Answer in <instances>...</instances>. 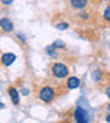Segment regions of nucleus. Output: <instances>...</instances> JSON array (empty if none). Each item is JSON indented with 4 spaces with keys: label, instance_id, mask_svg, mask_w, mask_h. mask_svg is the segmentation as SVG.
<instances>
[{
    "label": "nucleus",
    "instance_id": "1a4fd4ad",
    "mask_svg": "<svg viewBox=\"0 0 110 123\" xmlns=\"http://www.w3.org/2000/svg\"><path fill=\"white\" fill-rule=\"evenodd\" d=\"M102 71H99V70H96V71H94L92 73V79L95 81V82H98V81H101L102 79Z\"/></svg>",
    "mask_w": 110,
    "mask_h": 123
},
{
    "label": "nucleus",
    "instance_id": "6e6552de",
    "mask_svg": "<svg viewBox=\"0 0 110 123\" xmlns=\"http://www.w3.org/2000/svg\"><path fill=\"white\" fill-rule=\"evenodd\" d=\"M8 94H10V97L13 98L14 104H18V103H19V94H18V92H17L15 88H10L8 89Z\"/></svg>",
    "mask_w": 110,
    "mask_h": 123
},
{
    "label": "nucleus",
    "instance_id": "7ed1b4c3",
    "mask_svg": "<svg viewBox=\"0 0 110 123\" xmlns=\"http://www.w3.org/2000/svg\"><path fill=\"white\" fill-rule=\"evenodd\" d=\"M74 118H76V122H77V123H88L87 115H85V112L83 111V108H80V107H77V108H76Z\"/></svg>",
    "mask_w": 110,
    "mask_h": 123
},
{
    "label": "nucleus",
    "instance_id": "dca6fc26",
    "mask_svg": "<svg viewBox=\"0 0 110 123\" xmlns=\"http://www.w3.org/2000/svg\"><path fill=\"white\" fill-rule=\"evenodd\" d=\"M106 120H107V122L110 123V115H109V116H107V118H106Z\"/></svg>",
    "mask_w": 110,
    "mask_h": 123
},
{
    "label": "nucleus",
    "instance_id": "2eb2a0df",
    "mask_svg": "<svg viewBox=\"0 0 110 123\" xmlns=\"http://www.w3.org/2000/svg\"><path fill=\"white\" fill-rule=\"evenodd\" d=\"M106 96H107V97L110 98V85L107 86V88H106Z\"/></svg>",
    "mask_w": 110,
    "mask_h": 123
},
{
    "label": "nucleus",
    "instance_id": "9d476101",
    "mask_svg": "<svg viewBox=\"0 0 110 123\" xmlns=\"http://www.w3.org/2000/svg\"><path fill=\"white\" fill-rule=\"evenodd\" d=\"M103 18H105L107 22H110V6L109 7H106L105 12H103Z\"/></svg>",
    "mask_w": 110,
    "mask_h": 123
},
{
    "label": "nucleus",
    "instance_id": "f8f14e48",
    "mask_svg": "<svg viewBox=\"0 0 110 123\" xmlns=\"http://www.w3.org/2000/svg\"><path fill=\"white\" fill-rule=\"evenodd\" d=\"M52 47H54V48H55V47H58V48H63L65 45H63V43H62V41H55Z\"/></svg>",
    "mask_w": 110,
    "mask_h": 123
},
{
    "label": "nucleus",
    "instance_id": "ddd939ff",
    "mask_svg": "<svg viewBox=\"0 0 110 123\" xmlns=\"http://www.w3.org/2000/svg\"><path fill=\"white\" fill-rule=\"evenodd\" d=\"M47 53H48L50 56H57V52L55 51H52V48H47Z\"/></svg>",
    "mask_w": 110,
    "mask_h": 123
},
{
    "label": "nucleus",
    "instance_id": "4468645a",
    "mask_svg": "<svg viewBox=\"0 0 110 123\" xmlns=\"http://www.w3.org/2000/svg\"><path fill=\"white\" fill-rule=\"evenodd\" d=\"M1 3H3L4 6H8V4H11V3H13V0H1Z\"/></svg>",
    "mask_w": 110,
    "mask_h": 123
},
{
    "label": "nucleus",
    "instance_id": "9b49d317",
    "mask_svg": "<svg viewBox=\"0 0 110 123\" xmlns=\"http://www.w3.org/2000/svg\"><path fill=\"white\" fill-rule=\"evenodd\" d=\"M57 27L63 30V29H67V27H69V25H67L66 22H62V23H57Z\"/></svg>",
    "mask_w": 110,
    "mask_h": 123
},
{
    "label": "nucleus",
    "instance_id": "f03ea898",
    "mask_svg": "<svg viewBox=\"0 0 110 123\" xmlns=\"http://www.w3.org/2000/svg\"><path fill=\"white\" fill-rule=\"evenodd\" d=\"M54 97H55V92H54V89L51 86H44V88L40 89L39 92V98L44 103H50V101L54 100Z\"/></svg>",
    "mask_w": 110,
    "mask_h": 123
},
{
    "label": "nucleus",
    "instance_id": "39448f33",
    "mask_svg": "<svg viewBox=\"0 0 110 123\" xmlns=\"http://www.w3.org/2000/svg\"><path fill=\"white\" fill-rule=\"evenodd\" d=\"M14 62H15V55H14V53L7 52L1 56V63H3L4 66H11Z\"/></svg>",
    "mask_w": 110,
    "mask_h": 123
},
{
    "label": "nucleus",
    "instance_id": "f257e3e1",
    "mask_svg": "<svg viewBox=\"0 0 110 123\" xmlns=\"http://www.w3.org/2000/svg\"><path fill=\"white\" fill-rule=\"evenodd\" d=\"M51 71H52V75L57 78H66L69 74V68L63 63H54L51 67Z\"/></svg>",
    "mask_w": 110,
    "mask_h": 123
},
{
    "label": "nucleus",
    "instance_id": "423d86ee",
    "mask_svg": "<svg viewBox=\"0 0 110 123\" xmlns=\"http://www.w3.org/2000/svg\"><path fill=\"white\" fill-rule=\"evenodd\" d=\"M88 0H70V6L74 10H81L87 6Z\"/></svg>",
    "mask_w": 110,
    "mask_h": 123
},
{
    "label": "nucleus",
    "instance_id": "0eeeda50",
    "mask_svg": "<svg viewBox=\"0 0 110 123\" xmlns=\"http://www.w3.org/2000/svg\"><path fill=\"white\" fill-rule=\"evenodd\" d=\"M67 88L69 89H77L80 88V79L77 77H70L67 79Z\"/></svg>",
    "mask_w": 110,
    "mask_h": 123
},
{
    "label": "nucleus",
    "instance_id": "20e7f679",
    "mask_svg": "<svg viewBox=\"0 0 110 123\" xmlns=\"http://www.w3.org/2000/svg\"><path fill=\"white\" fill-rule=\"evenodd\" d=\"M0 27L4 31H11L14 29V25L11 22V19H8V18H1L0 19Z\"/></svg>",
    "mask_w": 110,
    "mask_h": 123
},
{
    "label": "nucleus",
    "instance_id": "f3484780",
    "mask_svg": "<svg viewBox=\"0 0 110 123\" xmlns=\"http://www.w3.org/2000/svg\"><path fill=\"white\" fill-rule=\"evenodd\" d=\"M3 107H4V105H3V104H1V103H0V108H3Z\"/></svg>",
    "mask_w": 110,
    "mask_h": 123
},
{
    "label": "nucleus",
    "instance_id": "a211bd4d",
    "mask_svg": "<svg viewBox=\"0 0 110 123\" xmlns=\"http://www.w3.org/2000/svg\"><path fill=\"white\" fill-rule=\"evenodd\" d=\"M63 123H70V122H63Z\"/></svg>",
    "mask_w": 110,
    "mask_h": 123
}]
</instances>
